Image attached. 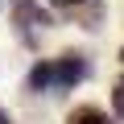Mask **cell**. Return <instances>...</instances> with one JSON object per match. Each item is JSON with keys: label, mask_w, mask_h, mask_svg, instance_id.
Returning <instances> with one entry per match:
<instances>
[{"label": "cell", "mask_w": 124, "mask_h": 124, "mask_svg": "<svg viewBox=\"0 0 124 124\" xmlns=\"http://www.w3.org/2000/svg\"><path fill=\"white\" fill-rule=\"evenodd\" d=\"M13 25H17V37L25 46H37V33L54 25V17L37 4V0H13Z\"/></svg>", "instance_id": "cell-1"}, {"label": "cell", "mask_w": 124, "mask_h": 124, "mask_svg": "<svg viewBox=\"0 0 124 124\" xmlns=\"http://www.w3.org/2000/svg\"><path fill=\"white\" fill-rule=\"evenodd\" d=\"M87 75H91V62H87V54H79V50H66L62 58H50V87H58V91L79 87Z\"/></svg>", "instance_id": "cell-2"}, {"label": "cell", "mask_w": 124, "mask_h": 124, "mask_svg": "<svg viewBox=\"0 0 124 124\" xmlns=\"http://www.w3.org/2000/svg\"><path fill=\"white\" fill-rule=\"evenodd\" d=\"M66 124H112V120H108L103 108H95V103H79V108L66 116Z\"/></svg>", "instance_id": "cell-3"}, {"label": "cell", "mask_w": 124, "mask_h": 124, "mask_svg": "<svg viewBox=\"0 0 124 124\" xmlns=\"http://www.w3.org/2000/svg\"><path fill=\"white\" fill-rule=\"evenodd\" d=\"M70 13L83 21V29H99V21H103V4L99 0H83V4H75Z\"/></svg>", "instance_id": "cell-4"}, {"label": "cell", "mask_w": 124, "mask_h": 124, "mask_svg": "<svg viewBox=\"0 0 124 124\" xmlns=\"http://www.w3.org/2000/svg\"><path fill=\"white\" fill-rule=\"evenodd\" d=\"M25 87H29V91H50V62H33Z\"/></svg>", "instance_id": "cell-5"}, {"label": "cell", "mask_w": 124, "mask_h": 124, "mask_svg": "<svg viewBox=\"0 0 124 124\" xmlns=\"http://www.w3.org/2000/svg\"><path fill=\"white\" fill-rule=\"evenodd\" d=\"M112 108H116V116L124 120V79H120V83L112 87Z\"/></svg>", "instance_id": "cell-6"}, {"label": "cell", "mask_w": 124, "mask_h": 124, "mask_svg": "<svg viewBox=\"0 0 124 124\" xmlns=\"http://www.w3.org/2000/svg\"><path fill=\"white\" fill-rule=\"evenodd\" d=\"M54 8H75V4H83V0H50Z\"/></svg>", "instance_id": "cell-7"}, {"label": "cell", "mask_w": 124, "mask_h": 124, "mask_svg": "<svg viewBox=\"0 0 124 124\" xmlns=\"http://www.w3.org/2000/svg\"><path fill=\"white\" fill-rule=\"evenodd\" d=\"M0 124H8V116H4V112H0Z\"/></svg>", "instance_id": "cell-8"}, {"label": "cell", "mask_w": 124, "mask_h": 124, "mask_svg": "<svg viewBox=\"0 0 124 124\" xmlns=\"http://www.w3.org/2000/svg\"><path fill=\"white\" fill-rule=\"evenodd\" d=\"M120 62H124V50H120Z\"/></svg>", "instance_id": "cell-9"}]
</instances>
